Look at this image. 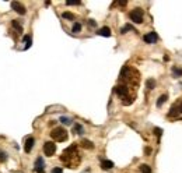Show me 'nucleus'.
<instances>
[{"label":"nucleus","instance_id":"27","mask_svg":"<svg viewBox=\"0 0 182 173\" xmlns=\"http://www.w3.org/2000/svg\"><path fill=\"white\" fill-rule=\"evenodd\" d=\"M88 25H90V27H95V25H97V22H95L94 20H88Z\"/></svg>","mask_w":182,"mask_h":173},{"label":"nucleus","instance_id":"16","mask_svg":"<svg viewBox=\"0 0 182 173\" xmlns=\"http://www.w3.org/2000/svg\"><path fill=\"white\" fill-rule=\"evenodd\" d=\"M146 87H147V90H154V87H156V81H154L153 78H149V80L146 81Z\"/></svg>","mask_w":182,"mask_h":173},{"label":"nucleus","instance_id":"17","mask_svg":"<svg viewBox=\"0 0 182 173\" xmlns=\"http://www.w3.org/2000/svg\"><path fill=\"white\" fill-rule=\"evenodd\" d=\"M172 76H174V77H182V69H179V67H172Z\"/></svg>","mask_w":182,"mask_h":173},{"label":"nucleus","instance_id":"8","mask_svg":"<svg viewBox=\"0 0 182 173\" xmlns=\"http://www.w3.org/2000/svg\"><path fill=\"white\" fill-rule=\"evenodd\" d=\"M143 39H144V42L146 43H156L157 42V34L156 32H150V34H146L144 36H143Z\"/></svg>","mask_w":182,"mask_h":173},{"label":"nucleus","instance_id":"18","mask_svg":"<svg viewBox=\"0 0 182 173\" xmlns=\"http://www.w3.org/2000/svg\"><path fill=\"white\" fill-rule=\"evenodd\" d=\"M140 172L142 173H151V167L149 166V165L143 163V165H140Z\"/></svg>","mask_w":182,"mask_h":173},{"label":"nucleus","instance_id":"26","mask_svg":"<svg viewBox=\"0 0 182 173\" xmlns=\"http://www.w3.org/2000/svg\"><path fill=\"white\" fill-rule=\"evenodd\" d=\"M66 4L67 6H79V4H81V1H66Z\"/></svg>","mask_w":182,"mask_h":173},{"label":"nucleus","instance_id":"11","mask_svg":"<svg viewBox=\"0 0 182 173\" xmlns=\"http://www.w3.org/2000/svg\"><path fill=\"white\" fill-rule=\"evenodd\" d=\"M101 167H102L104 170H109V169L113 167V162L112 160H108V159L102 160V162H101Z\"/></svg>","mask_w":182,"mask_h":173},{"label":"nucleus","instance_id":"2","mask_svg":"<svg viewBox=\"0 0 182 173\" xmlns=\"http://www.w3.org/2000/svg\"><path fill=\"white\" fill-rule=\"evenodd\" d=\"M129 17L132 20L133 22H136V24H142L143 22V10L142 8H133L132 11L129 13Z\"/></svg>","mask_w":182,"mask_h":173},{"label":"nucleus","instance_id":"22","mask_svg":"<svg viewBox=\"0 0 182 173\" xmlns=\"http://www.w3.org/2000/svg\"><path fill=\"white\" fill-rule=\"evenodd\" d=\"M127 31H135V28H133L132 25H129V24H126V25L120 29V34H126Z\"/></svg>","mask_w":182,"mask_h":173},{"label":"nucleus","instance_id":"14","mask_svg":"<svg viewBox=\"0 0 182 173\" xmlns=\"http://www.w3.org/2000/svg\"><path fill=\"white\" fill-rule=\"evenodd\" d=\"M81 147L86 148V149H93V148H94V144L90 141V140H81Z\"/></svg>","mask_w":182,"mask_h":173},{"label":"nucleus","instance_id":"6","mask_svg":"<svg viewBox=\"0 0 182 173\" xmlns=\"http://www.w3.org/2000/svg\"><path fill=\"white\" fill-rule=\"evenodd\" d=\"M35 172L37 173H44L45 172V160L42 156H38L37 160H35Z\"/></svg>","mask_w":182,"mask_h":173},{"label":"nucleus","instance_id":"13","mask_svg":"<svg viewBox=\"0 0 182 173\" xmlns=\"http://www.w3.org/2000/svg\"><path fill=\"white\" fill-rule=\"evenodd\" d=\"M73 131H74L76 134H79V135L84 134V128H83V126L81 124H79V123H76L74 126H73Z\"/></svg>","mask_w":182,"mask_h":173},{"label":"nucleus","instance_id":"19","mask_svg":"<svg viewBox=\"0 0 182 173\" xmlns=\"http://www.w3.org/2000/svg\"><path fill=\"white\" fill-rule=\"evenodd\" d=\"M24 42H25V46H24V49H28L30 46H31V35H25L24 36Z\"/></svg>","mask_w":182,"mask_h":173},{"label":"nucleus","instance_id":"12","mask_svg":"<svg viewBox=\"0 0 182 173\" xmlns=\"http://www.w3.org/2000/svg\"><path fill=\"white\" fill-rule=\"evenodd\" d=\"M11 25H13V28L17 31V34H23V27H21V24L18 22V20H14L11 22Z\"/></svg>","mask_w":182,"mask_h":173},{"label":"nucleus","instance_id":"23","mask_svg":"<svg viewBox=\"0 0 182 173\" xmlns=\"http://www.w3.org/2000/svg\"><path fill=\"white\" fill-rule=\"evenodd\" d=\"M62 17L63 18H66V20H74V15L72 13H69V11H64V13L62 14Z\"/></svg>","mask_w":182,"mask_h":173},{"label":"nucleus","instance_id":"24","mask_svg":"<svg viewBox=\"0 0 182 173\" xmlns=\"http://www.w3.org/2000/svg\"><path fill=\"white\" fill-rule=\"evenodd\" d=\"M154 134L157 135L158 141H160V137H161V134H163V130H161V128H158V127H156V128H154Z\"/></svg>","mask_w":182,"mask_h":173},{"label":"nucleus","instance_id":"10","mask_svg":"<svg viewBox=\"0 0 182 173\" xmlns=\"http://www.w3.org/2000/svg\"><path fill=\"white\" fill-rule=\"evenodd\" d=\"M97 35H100V36H111V28L109 27H102L100 28L98 31H97Z\"/></svg>","mask_w":182,"mask_h":173},{"label":"nucleus","instance_id":"4","mask_svg":"<svg viewBox=\"0 0 182 173\" xmlns=\"http://www.w3.org/2000/svg\"><path fill=\"white\" fill-rule=\"evenodd\" d=\"M56 152V145L53 144L52 141H46L44 144V154L46 156H53Z\"/></svg>","mask_w":182,"mask_h":173},{"label":"nucleus","instance_id":"20","mask_svg":"<svg viewBox=\"0 0 182 173\" xmlns=\"http://www.w3.org/2000/svg\"><path fill=\"white\" fill-rule=\"evenodd\" d=\"M72 122H73V120H72L70 117H64V116H62V117H60V123L66 124V126H70V124H72Z\"/></svg>","mask_w":182,"mask_h":173},{"label":"nucleus","instance_id":"15","mask_svg":"<svg viewBox=\"0 0 182 173\" xmlns=\"http://www.w3.org/2000/svg\"><path fill=\"white\" fill-rule=\"evenodd\" d=\"M167 99H168V95H167V94H164V95L160 96V98H158V101H157V108H161V106H163V103L167 102Z\"/></svg>","mask_w":182,"mask_h":173},{"label":"nucleus","instance_id":"3","mask_svg":"<svg viewBox=\"0 0 182 173\" xmlns=\"http://www.w3.org/2000/svg\"><path fill=\"white\" fill-rule=\"evenodd\" d=\"M182 115V98H179L172 106H171L170 112H168V116L170 117H175V116Z\"/></svg>","mask_w":182,"mask_h":173},{"label":"nucleus","instance_id":"1","mask_svg":"<svg viewBox=\"0 0 182 173\" xmlns=\"http://www.w3.org/2000/svg\"><path fill=\"white\" fill-rule=\"evenodd\" d=\"M50 137H52L55 141L63 142V141L67 140L69 134H67V131H66L63 127H56V128H53V130L50 131Z\"/></svg>","mask_w":182,"mask_h":173},{"label":"nucleus","instance_id":"5","mask_svg":"<svg viewBox=\"0 0 182 173\" xmlns=\"http://www.w3.org/2000/svg\"><path fill=\"white\" fill-rule=\"evenodd\" d=\"M115 92L118 94V95L120 96V98H127V94H129V88L126 87V85H123V84H120V85H116L115 87Z\"/></svg>","mask_w":182,"mask_h":173},{"label":"nucleus","instance_id":"25","mask_svg":"<svg viewBox=\"0 0 182 173\" xmlns=\"http://www.w3.org/2000/svg\"><path fill=\"white\" fill-rule=\"evenodd\" d=\"M6 160H7V154L3 152V151H0V162L3 163V162H6Z\"/></svg>","mask_w":182,"mask_h":173},{"label":"nucleus","instance_id":"9","mask_svg":"<svg viewBox=\"0 0 182 173\" xmlns=\"http://www.w3.org/2000/svg\"><path fill=\"white\" fill-rule=\"evenodd\" d=\"M34 144H35V140H34V137H28L27 140H25V144H24V151L28 154V152H31V149L34 148Z\"/></svg>","mask_w":182,"mask_h":173},{"label":"nucleus","instance_id":"29","mask_svg":"<svg viewBox=\"0 0 182 173\" xmlns=\"http://www.w3.org/2000/svg\"><path fill=\"white\" fill-rule=\"evenodd\" d=\"M146 154H147V155L151 154V149H150V148H146Z\"/></svg>","mask_w":182,"mask_h":173},{"label":"nucleus","instance_id":"21","mask_svg":"<svg viewBox=\"0 0 182 173\" xmlns=\"http://www.w3.org/2000/svg\"><path fill=\"white\" fill-rule=\"evenodd\" d=\"M81 31V24L80 22H76L74 25H73V28H72V32H74V34H77V32Z\"/></svg>","mask_w":182,"mask_h":173},{"label":"nucleus","instance_id":"7","mask_svg":"<svg viewBox=\"0 0 182 173\" xmlns=\"http://www.w3.org/2000/svg\"><path fill=\"white\" fill-rule=\"evenodd\" d=\"M11 8L16 11V13H18L20 15H24L25 14V7L20 3V1H13L11 3Z\"/></svg>","mask_w":182,"mask_h":173},{"label":"nucleus","instance_id":"28","mask_svg":"<svg viewBox=\"0 0 182 173\" xmlns=\"http://www.w3.org/2000/svg\"><path fill=\"white\" fill-rule=\"evenodd\" d=\"M52 173H63V170L60 169V167H55V169L52 170Z\"/></svg>","mask_w":182,"mask_h":173}]
</instances>
